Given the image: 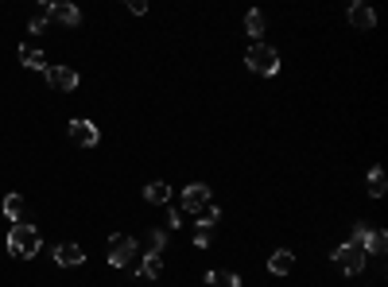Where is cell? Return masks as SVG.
<instances>
[{
    "mask_svg": "<svg viewBox=\"0 0 388 287\" xmlns=\"http://www.w3.org/2000/svg\"><path fill=\"white\" fill-rule=\"evenodd\" d=\"M206 283L210 287H241V276H233V271H206Z\"/></svg>",
    "mask_w": 388,
    "mask_h": 287,
    "instance_id": "15",
    "label": "cell"
},
{
    "mask_svg": "<svg viewBox=\"0 0 388 287\" xmlns=\"http://www.w3.org/2000/svg\"><path fill=\"white\" fill-rule=\"evenodd\" d=\"M268 271L272 276H291L295 271V252L291 248H276V252L268 256Z\"/></svg>",
    "mask_w": 388,
    "mask_h": 287,
    "instance_id": "11",
    "label": "cell"
},
{
    "mask_svg": "<svg viewBox=\"0 0 388 287\" xmlns=\"http://www.w3.org/2000/svg\"><path fill=\"white\" fill-rule=\"evenodd\" d=\"M4 214L16 217V221L23 217V198H20V194H8V198H4Z\"/></svg>",
    "mask_w": 388,
    "mask_h": 287,
    "instance_id": "22",
    "label": "cell"
},
{
    "mask_svg": "<svg viewBox=\"0 0 388 287\" xmlns=\"http://www.w3.org/2000/svg\"><path fill=\"white\" fill-rule=\"evenodd\" d=\"M190 237H194V248H210V225L198 221V229H194Z\"/></svg>",
    "mask_w": 388,
    "mask_h": 287,
    "instance_id": "23",
    "label": "cell"
},
{
    "mask_svg": "<svg viewBox=\"0 0 388 287\" xmlns=\"http://www.w3.org/2000/svg\"><path fill=\"white\" fill-rule=\"evenodd\" d=\"M70 140H74L78 147H93L101 140V132L93 121H82V116H78V121H70Z\"/></svg>",
    "mask_w": 388,
    "mask_h": 287,
    "instance_id": "6",
    "label": "cell"
},
{
    "mask_svg": "<svg viewBox=\"0 0 388 287\" xmlns=\"http://www.w3.org/2000/svg\"><path fill=\"white\" fill-rule=\"evenodd\" d=\"M20 62L28 70H47V66H51V62H47V54L39 51V47H20Z\"/></svg>",
    "mask_w": 388,
    "mask_h": 287,
    "instance_id": "13",
    "label": "cell"
},
{
    "mask_svg": "<svg viewBox=\"0 0 388 287\" xmlns=\"http://www.w3.org/2000/svg\"><path fill=\"white\" fill-rule=\"evenodd\" d=\"M245 62H248V70H253V74H264V78H272V74L279 70L276 47H264V43H253V47H248Z\"/></svg>",
    "mask_w": 388,
    "mask_h": 287,
    "instance_id": "2",
    "label": "cell"
},
{
    "mask_svg": "<svg viewBox=\"0 0 388 287\" xmlns=\"http://www.w3.org/2000/svg\"><path fill=\"white\" fill-rule=\"evenodd\" d=\"M167 245V229H147V256H163Z\"/></svg>",
    "mask_w": 388,
    "mask_h": 287,
    "instance_id": "17",
    "label": "cell"
},
{
    "mask_svg": "<svg viewBox=\"0 0 388 287\" xmlns=\"http://www.w3.org/2000/svg\"><path fill=\"white\" fill-rule=\"evenodd\" d=\"M47 16H51V23H62V28H78L82 23V12L74 4H47Z\"/></svg>",
    "mask_w": 388,
    "mask_h": 287,
    "instance_id": "10",
    "label": "cell"
},
{
    "mask_svg": "<svg viewBox=\"0 0 388 287\" xmlns=\"http://www.w3.org/2000/svg\"><path fill=\"white\" fill-rule=\"evenodd\" d=\"M54 264H59V268H78V264H85V248L74 245V240H62V245L54 248Z\"/></svg>",
    "mask_w": 388,
    "mask_h": 287,
    "instance_id": "8",
    "label": "cell"
},
{
    "mask_svg": "<svg viewBox=\"0 0 388 287\" xmlns=\"http://www.w3.org/2000/svg\"><path fill=\"white\" fill-rule=\"evenodd\" d=\"M210 206V186L206 183H190L183 190V214H202Z\"/></svg>",
    "mask_w": 388,
    "mask_h": 287,
    "instance_id": "5",
    "label": "cell"
},
{
    "mask_svg": "<svg viewBox=\"0 0 388 287\" xmlns=\"http://www.w3.org/2000/svg\"><path fill=\"white\" fill-rule=\"evenodd\" d=\"M144 202H147V206H167V202H171V186L167 183H147L144 186Z\"/></svg>",
    "mask_w": 388,
    "mask_h": 287,
    "instance_id": "12",
    "label": "cell"
},
{
    "mask_svg": "<svg viewBox=\"0 0 388 287\" xmlns=\"http://www.w3.org/2000/svg\"><path fill=\"white\" fill-rule=\"evenodd\" d=\"M245 35L248 39H260L264 35V12H248L245 16Z\"/></svg>",
    "mask_w": 388,
    "mask_h": 287,
    "instance_id": "18",
    "label": "cell"
},
{
    "mask_svg": "<svg viewBox=\"0 0 388 287\" xmlns=\"http://www.w3.org/2000/svg\"><path fill=\"white\" fill-rule=\"evenodd\" d=\"M384 248H388V233L384 229H369V245H365V252H384Z\"/></svg>",
    "mask_w": 388,
    "mask_h": 287,
    "instance_id": "19",
    "label": "cell"
},
{
    "mask_svg": "<svg viewBox=\"0 0 388 287\" xmlns=\"http://www.w3.org/2000/svg\"><path fill=\"white\" fill-rule=\"evenodd\" d=\"M349 23H353V31H372L377 28V12L357 0V4H349Z\"/></svg>",
    "mask_w": 388,
    "mask_h": 287,
    "instance_id": "9",
    "label": "cell"
},
{
    "mask_svg": "<svg viewBox=\"0 0 388 287\" xmlns=\"http://www.w3.org/2000/svg\"><path fill=\"white\" fill-rule=\"evenodd\" d=\"M365 260H369V252H361V248L349 245V240H341V245L334 248V264H338L346 276H361V271H365Z\"/></svg>",
    "mask_w": 388,
    "mask_h": 287,
    "instance_id": "3",
    "label": "cell"
},
{
    "mask_svg": "<svg viewBox=\"0 0 388 287\" xmlns=\"http://www.w3.org/2000/svg\"><path fill=\"white\" fill-rule=\"evenodd\" d=\"M217 217H222V209H217L214 202H210V206H206V209H202V214H198V221H202V225H210V229H214V221H217Z\"/></svg>",
    "mask_w": 388,
    "mask_h": 287,
    "instance_id": "24",
    "label": "cell"
},
{
    "mask_svg": "<svg viewBox=\"0 0 388 287\" xmlns=\"http://www.w3.org/2000/svg\"><path fill=\"white\" fill-rule=\"evenodd\" d=\"M43 74H47V85H51V90L66 93V90H74V85H78V70L74 66H47Z\"/></svg>",
    "mask_w": 388,
    "mask_h": 287,
    "instance_id": "7",
    "label": "cell"
},
{
    "mask_svg": "<svg viewBox=\"0 0 388 287\" xmlns=\"http://www.w3.org/2000/svg\"><path fill=\"white\" fill-rule=\"evenodd\" d=\"M349 245H357V248L365 252V245H369V225H365V221L353 225V233H349Z\"/></svg>",
    "mask_w": 388,
    "mask_h": 287,
    "instance_id": "20",
    "label": "cell"
},
{
    "mask_svg": "<svg viewBox=\"0 0 388 287\" xmlns=\"http://www.w3.org/2000/svg\"><path fill=\"white\" fill-rule=\"evenodd\" d=\"M365 190H369V198H380V194H384V171H380V167L369 171V178H365Z\"/></svg>",
    "mask_w": 388,
    "mask_h": 287,
    "instance_id": "16",
    "label": "cell"
},
{
    "mask_svg": "<svg viewBox=\"0 0 388 287\" xmlns=\"http://www.w3.org/2000/svg\"><path fill=\"white\" fill-rule=\"evenodd\" d=\"M136 276H140V279H159V276H163V256H144Z\"/></svg>",
    "mask_w": 388,
    "mask_h": 287,
    "instance_id": "14",
    "label": "cell"
},
{
    "mask_svg": "<svg viewBox=\"0 0 388 287\" xmlns=\"http://www.w3.org/2000/svg\"><path fill=\"white\" fill-rule=\"evenodd\" d=\"M47 23H51V16H47V4H43V8H39V12H35V16H31L28 31H35V35H43V31H47Z\"/></svg>",
    "mask_w": 388,
    "mask_h": 287,
    "instance_id": "21",
    "label": "cell"
},
{
    "mask_svg": "<svg viewBox=\"0 0 388 287\" xmlns=\"http://www.w3.org/2000/svg\"><path fill=\"white\" fill-rule=\"evenodd\" d=\"M136 237H128V233H113L109 237V264L113 268H124V264H132V256H136Z\"/></svg>",
    "mask_w": 388,
    "mask_h": 287,
    "instance_id": "4",
    "label": "cell"
},
{
    "mask_svg": "<svg viewBox=\"0 0 388 287\" xmlns=\"http://www.w3.org/2000/svg\"><path fill=\"white\" fill-rule=\"evenodd\" d=\"M39 248H43V237H39L35 225L12 221V229H8V252H12V256H23V260H31Z\"/></svg>",
    "mask_w": 388,
    "mask_h": 287,
    "instance_id": "1",
    "label": "cell"
},
{
    "mask_svg": "<svg viewBox=\"0 0 388 287\" xmlns=\"http://www.w3.org/2000/svg\"><path fill=\"white\" fill-rule=\"evenodd\" d=\"M178 225H183V217H178V209H171V214H167V229H178Z\"/></svg>",
    "mask_w": 388,
    "mask_h": 287,
    "instance_id": "25",
    "label": "cell"
}]
</instances>
